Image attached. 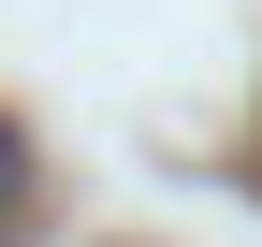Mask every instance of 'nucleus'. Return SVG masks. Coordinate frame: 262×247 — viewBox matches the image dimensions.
Instances as JSON below:
<instances>
[{"mask_svg":"<svg viewBox=\"0 0 262 247\" xmlns=\"http://www.w3.org/2000/svg\"><path fill=\"white\" fill-rule=\"evenodd\" d=\"M15 189H29V145H15V131H0V218H15Z\"/></svg>","mask_w":262,"mask_h":247,"instance_id":"1","label":"nucleus"}]
</instances>
